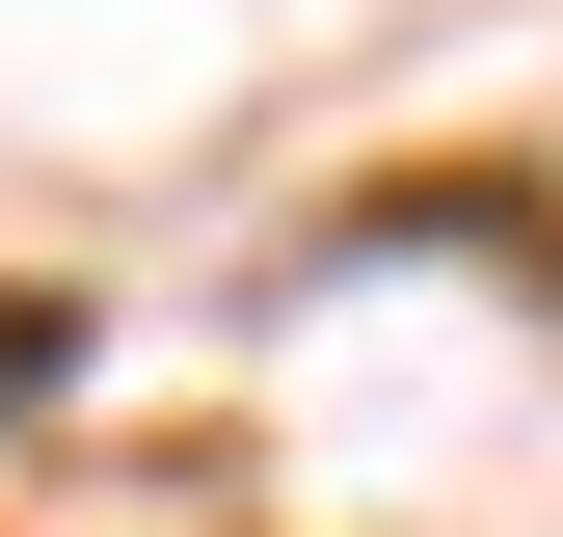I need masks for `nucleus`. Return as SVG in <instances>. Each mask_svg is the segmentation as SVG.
<instances>
[{"instance_id": "obj_1", "label": "nucleus", "mask_w": 563, "mask_h": 537, "mask_svg": "<svg viewBox=\"0 0 563 537\" xmlns=\"http://www.w3.org/2000/svg\"><path fill=\"white\" fill-rule=\"evenodd\" d=\"M27 376H54V322H27V296H0V403H27Z\"/></svg>"}]
</instances>
